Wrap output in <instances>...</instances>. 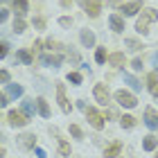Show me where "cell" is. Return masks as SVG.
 I'll use <instances>...</instances> for the list:
<instances>
[{
	"label": "cell",
	"instance_id": "cell-1",
	"mask_svg": "<svg viewBox=\"0 0 158 158\" xmlns=\"http://www.w3.org/2000/svg\"><path fill=\"white\" fill-rule=\"evenodd\" d=\"M158 20V11L156 9H145L142 11V16L138 18V23H135V30H138L140 34H147L149 32V25L156 23Z\"/></svg>",
	"mask_w": 158,
	"mask_h": 158
},
{
	"label": "cell",
	"instance_id": "cell-2",
	"mask_svg": "<svg viewBox=\"0 0 158 158\" xmlns=\"http://www.w3.org/2000/svg\"><path fill=\"white\" fill-rule=\"evenodd\" d=\"M77 5L81 7V9L88 14L90 18H97L99 11H102V5H99V0H77Z\"/></svg>",
	"mask_w": 158,
	"mask_h": 158
},
{
	"label": "cell",
	"instance_id": "cell-3",
	"mask_svg": "<svg viewBox=\"0 0 158 158\" xmlns=\"http://www.w3.org/2000/svg\"><path fill=\"white\" fill-rule=\"evenodd\" d=\"M115 102L120 106H124V109H133V106L138 104V99H135L131 93H127V90H118L115 93Z\"/></svg>",
	"mask_w": 158,
	"mask_h": 158
},
{
	"label": "cell",
	"instance_id": "cell-4",
	"mask_svg": "<svg viewBox=\"0 0 158 158\" xmlns=\"http://www.w3.org/2000/svg\"><path fill=\"white\" fill-rule=\"evenodd\" d=\"M11 127H25L27 122H30V115L27 113H20V111H9V115H7Z\"/></svg>",
	"mask_w": 158,
	"mask_h": 158
},
{
	"label": "cell",
	"instance_id": "cell-5",
	"mask_svg": "<svg viewBox=\"0 0 158 158\" xmlns=\"http://www.w3.org/2000/svg\"><path fill=\"white\" fill-rule=\"evenodd\" d=\"M86 118H88V122H90V124L93 127H95V129H104V115H102V113H97L95 109H88V106H86Z\"/></svg>",
	"mask_w": 158,
	"mask_h": 158
},
{
	"label": "cell",
	"instance_id": "cell-6",
	"mask_svg": "<svg viewBox=\"0 0 158 158\" xmlns=\"http://www.w3.org/2000/svg\"><path fill=\"white\" fill-rule=\"evenodd\" d=\"M56 99H59V106L63 113H70L73 111V106H70L68 97H66V88H63V84H56Z\"/></svg>",
	"mask_w": 158,
	"mask_h": 158
},
{
	"label": "cell",
	"instance_id": "cell-7",
	"mask_svg": "<svg viewBox=\"0 0 158 158\" xmlns=\"http://www.w3.org/2000/svg\"><path fill=\"white\" fill-rule=\"evenodd\" d=\"M93 95H95V99H97L99 104H104V106L109 104V97H111V95H109V88H106L104 84H97L95 90H93Z\"/></svg>",
	"mask_w": 158,
	"mask_h": 158
},
{
	"label": "cell",
	"instance_id": "cell-8",
	"mask_svg": "<svg viewBox=\"0 0 158 158\" xmlns=\"http://www.w3.org/2000/svg\"><path fill=\"white\" fill-rule=\"evenodd\" d=\"M145 124L149 129H154V131L158 129V113L152 109V106H147V109H145Z\"/></svg>",
	"mask_w": 158,
	"mask_h": 158
},
{
	"label": "cell",
	"instance_id": "cell-9",
	"mask_svg": "<svg viewBox=\"0 0 158 158\" xmlns=\"http://www.w3.org/2000/svg\"><path fill=\"white\" fill-rule=\"evenodd\" d=\"M142 9V2L140 0H135V2H127L122 5V11H124V16H133V14H138Z\"/></svg>",
	"mask_w": 158,
	"mask_h": 158
},
{
	"label": "cell",
	"instance_id": "cell-10",
	"mask_svg": "<svg viewBox=\"0 0 158 158\" xmlns=\"http://www.w3.org/2000/svg\"><path fill=\"white\" fill-rule=\"evenodd\" d=\"M147 86H149V93L158 97V73H149L147 75Z\"/></svg>",
	"mask_w": 158,
	"mask_h": 158
},
{
	"label": "cell",
	"instance_id": "cell-11",
	"mask_svg": "<svg viewBox=\"0 0 158 158\" xmlns=\"http://www.w3.org/2000/svg\"><path fill=\"white\" fill-rule=\"evenodd\" d=\"M109 23H111V27H113V32H124V20H122L118 14H111V18H109Z\"/></svg>",
	"mask_w": 158,
	"mask_h": 158
},
{
	"label": "cell",
	"instance_id": "cell-12",
	"mask_svg": "<svg viewBox=\"0 0 158 158\" xmlns=\"http://www.w3.org/2000/svg\"><path fill=\"white\" fill-rule=\"evenodd\" d=\"M81 43H84V48H93L95 45V34H93L90 30H81Z\"/></svg>",
	"mask_w": 158,
	"mask_h": 158
},
{
	"label": "cell",
	"instance_id": "cell-13",
	"mask_svg": "<svg viewBox=\"0 0 158 158\" xmlns=\"http://www.w3.org/2000/svg\"><path fill=\"white\" fill-rule=\"evenodd\" d=\"M63 61V56L61 54H52V56H41V63L43 66H52V68H56L59 63Z\"/></svg>",
	"mask_w": 158,
	"mask_h": 158
},
{
	"label": "cell",
	"instance_id": "cell-14",
	"mask_svg": "<svg viewBox=\"0 0 158 158\" xmlns=\"http://www.w3.org/2000/svg\"><path fill=\"white\" fill-rule=\"evenodd\" d=\"M120 149H122V142H113V145H109L104 149V158H115L120 154Z\"/></svg>",
	"mask_w": 158,
	"mask_h": 158
},
{
	"label": "cell",
	"instance_id": "cell-15",
	"mask_svg": "<svg viewBox=\"0 0 158 158\" xmlns=\"http://www.w3.org/2000/svg\"><path fill=\"white\" fill-rule=\"evenodd\" d=\"M20 95H23V86H18V84H9V86H7V97H14V99H16V97H20Z\"/></svg>",
	"mask_w": 158,
	"mask_h": 158
},
{
	"label": "cell",
	"instance_id": "cell-16",
	"mask_svg": "<svg viewBox=\"0 0 158 158\" xmlns=\"http://www.w3.org/2000/svg\"><path fill=\"white\" fill-rule=\"evenodd\" d=\"M18 142H20V147H25V149H34V135H30V133L20 135Z\"/></svg>",
	"mask_w": 158,
	"mask_h": 158
},
{
	"label": "cell",
	"instance_id": "cell-17",
	"mask_svg": "<svg viewBox=\"0 0 158 158\" xmlns=\"http://www.w3.org/2000/svg\"><path fill=\"white\" fill-rule=\"evenodd\" d=\"M109 63H111V66H115V68H120L122 63H124V54H122V52H113L109 56Z\"/></svg>",
	"mask_w": 158,
	"mask_h": 158
},
{
	"label": "cell",
	"instance_id": "cell-18",
	"mask_svg": "<svg viewBox=\"0 0 158 158\" xmlns=\"http://www.w3.org/2000/svg\"><path fill=\"white\" fill-rule=\"evenodd\" d=\"M36 109H39V113H41V115L43 118H50V106H48V102H45V99H36Z\"/></svg>",
	"mask_w": 158,
	"mask_h": 158
},
{
	"label": "cell",
	"instance_id": "cell-19",
	"mask_svg": "<svg viewBox=\"0 0 158 158\" xmlns=\"http://www.w3.org/2000/svg\"><path fill=\"white\" fill-rule=\"evenodd\" d=\"M11 5H14V9H16L18 16L27 14V2H25V0H11Z\"/></svg>",
	"mask_w": 158,
	"mask_h": 158
},
{
	"label": "cell",
	"instance_id": "cell-20",
	"mask_svg": "<svg viewBox=\"0 0 158 158\" xmlns=\"http://www.w3.org/2000/svg\"><path fill=\"white\" fill-rule=\"evenodd\" d=\"M142 147H145L147 152H154V149L158 147V140L154 138V135H147V138H145V142H142Z\"/></svg>",
	"mask_w": 158,
	"mask_h": 158
},
{
	"label": "cell",
	"instance_id": "cell-21",
	"mask_svg": "<svg viewBox=\"0 0 158 158\" xmlns=\"http://www.w3.org/2000/svg\"><path fill=\"white\" fill-rule=\"evenodd\" d=\"M124 81H127L129 86H131L133 90H142V84H140V81H138V79H135L133 75H124Z\"/></svg>",
	"mask_w": 158,
	"mask_h": 158
},
{
	"label": "cell",
	"instance_id": "cell-22",
	"mask_svg": "<svg viewBox=\"0 0 158 158\" xmlns=\"http://www.w3.org/2000/svg\"><path fill=\"white\" fill-rule=\"evenodd\" d=\"M120 124L124 127V129H131V127H135V118L133 115H122L120 118Z\"/></svg>",
	"mask_w": 158,
	"mask_h": 158
},
{
	"label": "cell",
	"instance_id": "cell-23",
	"mask_svg": "<svg viewBox=\"0 0 158 158\" xmlns=\"http://www.w3.org/2000/svg\"><path fill=\"white\" fill-rule=\"evenodd\" d=\"M59 156H61V158L70 156V145H68L66 140H59Z\"/></svg>",
	"mask_w": 158,
	"mask_h": 158
},
{
	"label": "cell",
	"instance_id": "cell-24",
	"mask_svg": "<svg viewBox=\"0 0 158 158\" xmlns=\"http://www.w3.org/2000/svg\"><path fill=\"white\" fill-rule=\"evenodd\" d=\"M23 111L27 113V115H34V99H25V102H23Z\"/></svg>",
	"mask_w": 158,
	"mask_h": 158
},
{
	"label": "cell",
	"instance_id": "cell-25",
	"mask_svg": "<svg viewBox=\"0 0 158 158\" xmlns=\"http://www.w3.org/2000/svg\"><path fill=\"white\" fill-rule=\"evenodd\" d=\"M14 32H16V34L25 32V20H23V18H16V20H14Z\"/></svg>",
	"mask_w": 158,
	"mask_h": 158
},
{
	"label": "cell",
	"instance_id": "cell-26",
	"mask_svg": "<svg viewBox=\"0 0 158 158\" xmlns=\"http://www.w3.org/2000/svg\"><path fill=\"white\" fill-rule=\"evenodd\" d=\"M95 61H97V63H104V61H106V50H104V48H97V52H95Z\"/></svg>",
	"mask_w": 158,
	"mask_h": 158
},
{
	"label": "cell",
	"instance_id": "cell-27",
	"mask_svg": "<svg viewBox=\"0 0 158 158\" xmlns=\"http://www.w3.org/2000/svg\"><path fill=\"white\" fill-rule=\"evenodd\" d=\"M18 59L23 61V63H32V54L27 52V50H20V52H18Z\"/></svg>",
	"mask_w": 158,
	"mask_h": 158
},
{
	"label": "cell",
	"instance_id": "cell-28",
	"mask_svg": "<svg viewBox=\"0 0 158 158\" xmlns=\"http://www.w3.org/2000/svg\"><path fill=\"white\" fill-rule=\"evenodd\" d=\"M70 133H73V135H75V138H79V140H81V138H84V133H81V129H79L77 124H70Z\"/></svg>",
	"mask_w": 158,
	"mask_h": 158
},
{
	"label": "cell",
	"instance_id": "cell-29",
	"mask_svg": "<svg viewBox=\"0 0 158 158\" xmlns=\"http://www.w3.org/2000/svg\"><path fill=\"white\" fill-rule=\"evenodd\" d=\"M127 48H129V50H133V52H135V50H140L142 45H140L138 41H133V39H127Z\"/></svg>",
	"mask_w": 158,
	"mask_h": 158
},
{
	"label": "cell",
	"instance_id": "cell-30",
	"mask_svg": "<svg viewBox=\"0 0 158 158\" xmlns=\"http://www.w3.org/2000/svg\"><path fill=\"white\" fill-rule=\"evenodd\" d=\"M68 81H73V84L79 86V84H81V75H79V73H70L68 75Z\"/></svg>",
	"mask_w": 158,
	"mask_h": 158
},
{
	"label": "cell",
	"instance_id": "cell-31",
	"mask_svg": "<svg viewBox=\"0 0 158 158\" xmlns=\"http://www.w3.org/2000/svg\"><path fill=\"white\" fill-rule=\"evenodd\" d=\"M7 52H9V45L2 41V45H0V59H2V56H7Z\"/></svg>",
	"mask_w": 158,
	"mask_h": 158
},
{
	"label": "cell",
	"instance_id": "cell-32",
	"mask_svg": "<svg viewBox=\"0 0 158 158\" xmlns=\"http://www.w3.org/2000/svg\"><path fill=\"white\" fill-rule=\"evenodd\" d=\"M59 25H61V27H70V25H73V20L63 16V18H59Z\"/></svg>",
	"mask_w": 158,
	"mask_h": 158
},
{
	"label": "cell",
	"instance_id": "cell-33",
	"mask_svg": "<svg viewBox=\"0 0 158 158\" xmlns=\"http://www.w3.org/2000/svg\"><path fill=\"white\" fill-rule=\"evenodd\" d=\"M131 68H133V70H142V59H133Z\"/></svg>",
	"mask_w": 158,
	"mask_h": 158
},
{
	"label": "cell",
	"instance_id": "cell-34",
	"mask_svg": "<svg viewBox=\"0 0 158 158\" xmlns=\"http://www.w3.org/2000/svg\"><path fill=\"white\" fill-rule=\"evenodd\" d=\"M0 81H2V84H9V73H7V70L0 73Z\"/></svg>",
	"mask_w": 158,
	"mask_h": 158
},
{
	"label": "cell",
	"instance_id": "cell-35",
	"mask_svg": "<svg viewBox=\"0 0 158 158\" xmlns=\"http://www.w3.org/2000/svg\"><path fill=\"white\" fill-rule=\"evenodd\" d=\"M34 27L43 30V27H45V20H43V18H34Z\"/></svg>",
	"mask_w": 158,
	"mask_h": 158
},
{
	"label": "cell",
	"instance_id": "cell-36",
	"mask_svg": "<svg viewBox=\"0 0 158 158\" xmlns=\"http://www.w3.org/2000/svg\"><path fill=\"white\" fill-rule=\"evenodd\" d=\"M152 63H154V68H158V52L152 54Z\"/></svg>",
	"mask_w": 158,
	"mask_h": 158
},
{
	"label": "cell",
	"instance_id": "cell-37",
	"mask_svg": "<svg viewBox=\"0 0 158 158\" xmlns=\"http://www.w3.org/2000/svg\"><path fill=\"white\" fill-rule=\"evenodd\" d=\"M70 5H73V0H61V7H63V9H68Z\"/></svg>",
	"mask_w": 158,
	"mask_h": 158
},
{
	"label": "cell",
	"instance_id": "cell-38",
	"mask_svg": "<svg viewBox=\"0 0 158 158\" xmlns=\"http://www.w3.org/2000/svg\"><path fill=\"white\" fill-rule=\"evenodd\" d=\"M36 156H39V158H45V152H43L41 147H36Z\"/></svg>",
	"mask_w": 158,
	"mask_h": 158
},
{
	"label": "cell",
	"instance_id": "cell-39",
	"mask_svg": "<svg viewBox=\"0 0 158 158\" xmlns=\"http://www.w3.org/2000/svg\"><path fill=\"white\" fill-rule=\"evenodd\" d=\"M7 16H9V11L2 9V14H0V20H7Z\"/></svg>",
	"mask_w": 158,
	"mask_h": 158
},
{
	"label": "cell",
	"instance_id": "cell-40",
	"mask_svg": "<svg viewBox=\"0 0 158 158\" xmlns=\"http://www.w3.org/2000/svg\"><path fill=\"white\" fill-rule=\"evenodd\" d=\"M0 106H7V95H0Z\"/></svg>",
	"mask_w": 158,
	"mask_h": 158
},
{
	"label": "cell",
	"instance_id": "cell-41",
	"mask_svg": "<svg viewBox=\"0 0 158 158\" xmlns=\"http://www.w3.org/2000/svg\"><path fill=\"white\" fill-rule=\"evenodd\" d=\"M156 158H158V156H156Z\"/></svg>",
	"mask_w": 158,
	"mask_h": 158
}]
</instances>
